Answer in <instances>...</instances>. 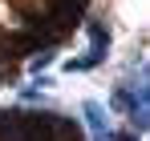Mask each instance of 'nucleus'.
<instances>
[{
	"mask_svg": "<svg viewBox=\"0 0 150 141\" xmlns=\"http://www.w3.org/2000/svg\"><path fill=\"white\" fill-rule=\"evenodd\" d=\"M105 141H138L134 133H114V137H105Z\"/></svg>",
	"mask_w": 150,
	"mask_h": 141,
	"instance_id": "6",
	"label": "nucleus"
},
{
	"mask_svg": "<svg viewBox=\"0 0 150 141\" xmlns=\"http://www.w3.org/2000/svg\"><path fill=\"white\" fill-rule=\"evenodd\" d=\"M89 40H93V48H105V45H110V36H105V28H101L98 20L89 24Z\"/></svg>",
	"mask_w": 150,
	"mask_h": 141,
	"instance_id": "3",
	"label": "nucleus"
},
{
	"mask_svg": "<svg viewBox=\"0 0 150 141\" xmlns=\"http://www.w3.org/2000/svg\"><path fill=\"white\" fill-rule=\"evenodd\" d=\"M81 117H85V129H89L93 141H105V137H110V121H105V109H101V105L85 101V105H81Z\"/></svg>",
	"mask_w": 150,
	"mask_h": 141,
	"instance_id": "1",
	"label": "nucleus"
},
{
	"mask_svg": "<svg viewBox=\"0 0 150 141\" xmlns=\"http://www.w3.org/2000/svg\"><path fill=\"white\" fill-rule=\"evenodd\" d=\"M21 97H25V101H41V85H28Z\"/></svg>",
	"mask_w": 150,
	"mask_h": 141,
	"instance_id": "5",
	"label": "nucleus"
},
{
	"mask_svg": "<svg viewBox=\"0 0 150 141\" xmlns=\"http://www.w3.org/2000/svg\"><path fill=\"white\" fill-rule=\"evenodd\" d=\"M101 57H105V48H89L85 57H77V61H69L65 69H69V73H89V69H98V65H101Z\"/></svg>",
	"mask_w": 150,
	"mask_h": 141,
	"instance_id": "2",
	"label": "nucleus"
},
{
	"mask_svg": "<svg viewBox=\"0 0 150 141\" xmlns=\"http://www.w3.org/2000/svg\"><path fill=\"white\" fill-rule=\"evenodd\" d=\"M49 61H53V48H41V52L33 57V73H41L45 65H49Z\"/></svg>",
	"mask_w": 150,
	"mask_h": 141,
	"instance_id": "4",
	"label": "nucleus"
}]
</instances>
